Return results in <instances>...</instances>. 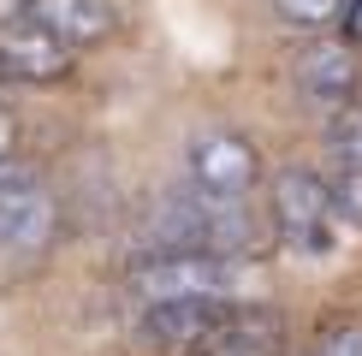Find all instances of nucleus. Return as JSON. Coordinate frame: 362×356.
I'll return each instance as SVG.
<instances>
[{"label": "nucleus", "mask_w": 362, "mask_h": 356, "mask_svg": "<svg viewBox=\"0 0 362 356\" xmlns=\"http://www.w3.org/2000/svg\"><path fill=\"white\" fill-rule=\"evenodd\" d=\"M262 244L244 196H226V190L190 184V190H167L155 202L143 226V249H208V256H250Z\"/></svg>", "instance_id": "f257e3e1"}, {"label": "nucleus", "mask_w": 362, "mask_h": 356, "mask_svg": "<svg viewBox=\"0 0 362 356\" xmlns=\"http://www.w3.org/2000/svg\"><path fill=\"white\" fill-rule=\"evenodd\" d=\"M244 321H255L250 309H238L232 297H160L143 303L131 321V345L155 350V356H202L220 338H232Z\"/></svg>", "instance_id": "f03ea898"}, {"label": "nucleus", "mask_w": 362, "mask_h": 356, "mask_svg": "<svg viewBox=\"0 0 362 356\" xmlns=\"http://www.w3.org/2000/svg\"><path fill=\"white\" fill-rule=\"evenodd\" d=\"M339 208H333V190H327L321 172L309 167H285L274 178V232L291 256L303 261H327L339 249Z\"/></svg>", "instance_id": "7ed1b4c3"}, {"label": "nucleus", "mask_w": 362, "mask_h": 356, "mask_svg": "<svg viewBox=\"0 0 362 356\" xmlns=\"http://www.w3.org/2000/svg\"><path fill=\"white\" fill-rule=\"evenodd\" d=\"M238 267L232 256H208V249H137L125 267V291L137 303L160 297H232Z\"/></svg>", "instance_id": "20e7f679"}, {"label": "nucleus", "mask_w": 362, "mask_h": 356, "mask_svg": "<svg viewBox=\"0 0 362 356\" xmlns=\"http://www.w3.org/2000/svg\"><path fill=\"white\" fill-rule=\"evenodd\" d=\"M185 172H190V184L226 190V196H250V190L262 184V155H255V143L238 137V131H202V137H190V148H185Z\"/></svg>", "instance_id": "39448f33"}, {"label": "nucleus", "mask_w": 362, "mask_h": 356, "mask_svg": "<svg viewBox=\"0 0 362 356\" xmlns=\"http://www.w3.org/2000/svg\"><path fill=\"white\" fill-rule=\"evenodd\" d=\"M71 42L54 36L42 18H12L0 24V78H18V83H48L71 71Z\"/></svg>", "instance_id": "423d86ee"}, {"label": "nucleus", "mask_w": 362, "mask_h": 356, "mask_svg": "<svg viewBox=\"0 0 362 356\" xmlns=\"http://www.w3.org/2000/svg\"><path fill=\"white\" fill-rule=\"evenodd\" d=\"M48 220H54V202L42 190V178L24 172V167H0V249L42 244Z\"/></svg>", "instance_id": "0eeeda50"}, {"label": "nucleus", "mask_w": 362, "mask_h": 356, "mask_svg": "<svg viewBox=\"0 0 362 356\" xmlns=\"http://www.w3.org/2000/svg\"><path fill=\"white\" fill-rule=\"evenodd\" d=\"M297 89L321 107H351L362 95V59L351 54V42H315L297 54Z\"/></svg>", "instance_id": "6e6552de"}, {"label": "nucleus", "mask_w": 362, "mask_h": 356, "mask_svg": "<svg viewBox=\"0 0 362 356\" xmlns=\"http://www.w3.org/2000/svg\"><path fill=\"white\" fill-rule=\"evenodd\" d=\"M30 18H42L54 36H66L71 48H95L113 36V0H30Z\"/></svg>", "instance_id": "1a4fd4ad"}, {"label": "nucleus", "mask_w": 362, "mask_h": 356, "mask_svg": "<svg viewBox=\"0 0 362 356\" xmlns=\"http://www.w3.org/2000/svg\"><path fill=\"white\" fill-rule=\"evenodd\" d=\"M327 148H333V167H362V107L333 113V125H327Z\"/></svg>", "instance_id": "9d476101"}, {"label": "nucleus", "mask_w": 362, "mask_h": 356, "mask_svg": "<svg viewBox=\"0 0 362 356\" xmlns=\"http://www.w3.org/2000/svg\"><path fill=\"white\" fill-rule=\"evenodd\" d=\"M327 190H333L339 220L362 226V167H333V172H327Z\"/></svg>", "instance_id": "9b49d317"}, {"label": "nucleus", "mask_w": 362, "mask_h": 356, "mask_svg": "<svg viewBox=\"0 0 362 356\" xmlns=\"http://www.w3.org/2000/svg\"><path fill=\"white\" fill-rule=\"evenodd\" d=\"M267 345H274V338H267V321L255 315V321H244L232 338H220V345L202 350V356H267Z\"/></svg>", "instance_id": "f8f14e48"}, {"label": "nucleus", "mask_w": 362, "mask_h": 356, "mask_svg": "<svg viewBox=\"0 0 362 356\" xmlns=\"http://www.w3.org/2000/svg\"><path fill=\"white\" fill-rule=\"evenodd\" d=\"M274 6H279L291 24H339L344 0H274Z\"/></svg>", "instance_id": "ddd939ff"}, {"label": "nucleus", "mask_w": 362, "mask_h": 356, "mask_svg": "<svg viewBox=\"0 0 362 356\" xmlns=\"http://www.w3.org/2000/svg\"><path fill=\"white\" fill-rule=\"evenodd\" d=\"M315 356H362V333H356V326H344V333L321 338V350H315Z\"/></svg>", "instance_id": "4468645a"}, {"label": "nucleus", "mask_w": 362, "mask_h": 356, "mask_svg": "<svg viewBox=\"0 0 362 356\" xmlns=\"http://www.w3.org/2000/svg\"><path fill=\"white\" fill-rule=\"evenodd\" d=\"M339 24H344V36H351V42H362V0H344Z\"/></svg>", "instance_id": "2eb2a0df"}, {"label": "nucleus", "mask_w": 362, "mask_h": 356, "mask_svg": "<svg viewBox=\"0 0 362 356\" xmlns=\"http://www.w3.org/2000/svg\"><path fill=\"white\" fill-rule=\"evenodd\" d=\"M12 18H30V0H0V24H12Z\"/></svg>", "instance_id": "dca6fc26"}, {"label": "nucleus", "mask_w": 362, "mask_h": 356, "mask_svg": "<svg viewBox=\"0 0 362 356\" xmlns=\"http://www.w3.org/2000/svg\"><path fill=\"white\" fill-rule=\"evenodd\" d=\"M0 148H6V119H0Z\"/></svg>", "instance_id": "f3484780"}]
</instances>
